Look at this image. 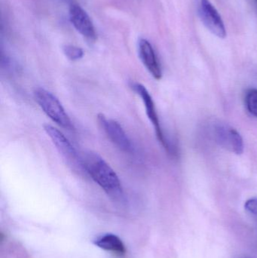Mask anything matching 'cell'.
<instances>
[{"label":"cell","mask_w":257,"mask_h":258,"mask_svg":"<svg viewBox=\"0 0 257 258\" xmlns=\"http://www.w3.org/2000/svg\"><path fill=\"white\" fill-rule=\"evenodd\" d=\"M244 208L248 213L257 216V198H252L247 200L244 205Z\"/></svg>","instance_id":"cell-13"},{"label":"cell","mask_w":257,"mask_h":258,"mask_svg":"<svg viewBox=\"0 0 257 258\" xmlns=\"http://www.w3.org/2000/svg\"><path fill=\"white\" fill-rule=\"evenodd\" d=\"M34 98L42 111L53 122L65 129H74L69 115L55 95L46 89L38 88L34 91Z\"/></svg>","instance_id":"cell-2"},{"label":"cell","mask_w":257,"mask_h":258,"mask_svg":"<svg viewBox=\"0 0 257 258\" xmlns=\"http://www.w3.org/2000/svg\"><path fill=\"white\" fill-rule=\"evenodd\" d=\"M139 56L143 65L149 74L155 80H161L162 77V71L158 57L155 54L153 47L149 41L145 39H140L138 44Z\"/></svg>","instance_id":"cell-9"},{"label":"cell","mask_w":257,"mask_h":258,"mask_svg":"<svg viewBox=\"0 0 257 258\" xmlns=\"http://www.w3.org/2000/svg\"><path fill=\"white\" fill-rule=\"evenodd\" d=\"M100 125L109 139L119 150L125 153H132L133 144L122 125L114 119H108L102 113L98 116Z\"/></svg>","instance_id":"cell-6"},{"label":"cell","mask_w":257,"mask_h":258,"mask_svg":"<svg viewBox=\"0 0 257 258\" xmlns=\"http://www.w3.org/2000/svg\"><path fill=\"white\" fill-rule=\"evenodd\" d=\"M256 1V8H257V0H255Z\"/></svg>","instance_id":"cell-14"},{"label":"cell","mask_w":257,"mask_h":258,"mask_svg":"<svg viewBox=\"0 0 257 258\" xmlns=\"http://www.w3.org/2000/svg\"><path fill=\"white\" fill-rule=\"evenodd\" d=\"M63 51L65 56L72 61L80 60L84 56V51L82 48L75 45H65L63 46Z\"/></svg>","instance_id":"cell-12"},{"label":"cell","mask_w":257,"mask_h":258,"mask_svg":"<svg viewBox=\"0 0 257 258\" xmlns=\"http://www.w3.org/2000/svg\"><path fill=\"white\" fill-rule=\"evenodd\" d=\"M197 13L204 25L213 34L220 39L226 37V30L224 23L209 0H196Z\"/></svg>","instance_id":"cell-4"},{"label":"cell","mask_w":257,"mask_h":258,"mask_svg":"<svg viewBox=\"0 0 257 258\" xmlns=\"http://www.w3.org/2000/svg\"><path fill=\"white\" fill-rule=\"evenodd\" d=\"M81 157L84 172L110 197L122 198V183L113 168L97 153H85Z\"/></svg>","instance_id":"cell-1"},{"label":"cell","mask_w":257,"mask_h":258,"mask_svg":"<svg viewBox=\"0 0 257 258\" xmlns=\"http://www.w3.org/2000/svg\"><path fill=\"white\" fill-rule=\"evenodd\" d=\"M245 104L249 113L257 118V89L247 91L245 95Z\"/></svg>","instance_id":"cell-11"},{"label":"cell","mask_w":257,"mask_h":258,"mask_svg":"<svg viewBox=\"0 0 257 258\" xmlns=\"http://www.w3.org/2000/svg\"><path fill=\"white\" fill-rule=\"evenodd\" d=\"M69 20L77 31L89 40H95L96 32L92 20L85 11L77 4H72L69 8Z\"/></svg>","instance_id":"cell-8"},{"label":"cell","mask_w":257,"mask_h":258,"mask_svg":"<svg viewBox=\"0 0 257 258\" xmlns=\"http://www.w3.org/2000/svg\"><path fill=\"white\" fill-rule=\"evenodd\" d=\"M131 87L141 98L142 101L144 104L145 109H146V115H147L151 123L153 125L155 135H156L158 141L167 151L170 152V148L169 147L168 142L163 133L161 125H160L159 118H158L156 107H155L152 95H150L146 88L140 83H133Z\"/></svg>","instance_id":"cell-5"},{"label":"cell","mask_w":257,"mask_h":258,"mask_svg":"<svg viewBox=\"0 0 257 258\" xmlns=\"http://www.w3.org/2000/svg\"><path fill=\"white\" fill-rule=\"evenodd\" d=\"M95 245L106 251H113L119 254H124L126 251L120 238L112 233L101 235L94 241Z\"/></svg>","instance_id":"cell-10"},{"label":"cell","mask_w":257,"mask_h":258,"mask_svg":"<svg viewBox=\"0 0 257 258\" xmlns=\"http://www.w3.org/2000/svg\"><path fill=\"white\" fill-rule=\"evenodd\" d=\"M44 130L48 138L57 149L62 157L66 160V163L76 171L84 172L82 164V157L77 152L69 139L55 127L50 125H44Z\"/></svg>","instance_id":"cell-3"},{"label":"cell","mask_w":257,"mask_h":258,"mask_svg":"<svg viewBox=\"0 0 257 258\" xmlns=\"http://www.w3.org/2000/svg\"><path fill=\"white\" fill-rule=\"evenodd\" d=\"M214 139L216 142L231 153L236 155L244 152V142L239 132L227 124H217L214 127Z\"/></svg>","instance_id":"cell-7"}]
</instances>
